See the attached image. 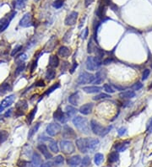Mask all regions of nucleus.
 I'll return each instance as SVG.
<instances>
[{"mask_svg":"<svg viewBox=\"0 0 152 167\" xmlns=\"http://www.w3.org/2000/svg\"><path fill=\"white\" fill-rule=\"evenodd\" d=\"M16 14V12L15 11H12L10 14H7L5 17L2 18L0 19V32H3L4 31H5L8 26L9 25L11 20L13 19V18L15 16Z\"/></svg>","mask_w":152,"mask_h":167,"instance_id":"6","label":"nucleus"},{"mask_svg":"<svg viewBox=\"0 0 152 167\" xmlns=\"http://www.w3.org/2000/svg\"><path fill=\"white\" fill-rule=\"evenodd\" d=\"M36 86H41V87L45 86L44 82H43V81H42V80L37 81V82L36 83Z\"/></svg>","mask_w":152,"mask_h":167,"instance_id":"56","label":"nucleus"},{"mask_svg":"<svg viewBox=\"0 0 152 167\" xmlns=\"http://www.w3.org/2000/svg\"><path fill=\"white\" fill-rule=\"evenodd\" d=\"M109 97H111V96L109 95H108V94H100V95H98L96 96H94L93 100H99L106 99V98H109Z\"/></svg>","mask_w":152,"mask_h":167,"instance_id":"42","label":"nucleus"},{"mask_svg":"<svg viewBox=\"0 0 152 167\" xmlns=\"http://www.w3.org/2000/svg\"><path fill=\"white\" fill-rule=\"evenodd\" d=\"M107 76V72L104 69H101L100 71H98L95 75V80L92 82L93 84H101L103 81L105 80Z\"/></svg>","mask_w":152,"mask_h":167,"instance_id":"15","label":"nucleus"},{"mask_svg":"<svg viewBox=\"0 0 152 167\" xmlns=\"http://www.w3.org/2000/svg\"><path fill=\"white\" fill-rule=\"evenodd\" d=\"M56 45H57V37L53 36V37H51L49 41L47 42V43L46 44L44 50H46L47 52H51V51L54 49Z\"/></svg>","mask_w":152,"mask_h":167,"instance_id":"18","label":"nucleus"},{"mask_svg":"<svg viewBox=\"0 0 152 167\" xmlns=\"http://www.w3.org/2000/svg\"><path fill=\"white\" fill-rule=\"evenodd\" d=\"M57 54L59 56H61L62 57H69L70 55V48H68L67 47H61L58 51H57Z\"/></svg>","mask_w":152,"mask_h":167,"instance_id":"24","label":"nucleus"},{"mask_svg":"<svg viewBox=\"0 0 152 167\" xmlns=\"http://www.w3.org/2000/svg\"><path fill=\"white\" fill-rule=\"evenodd\" d=\"M62 130V127L58 123H50L47 127V133L50 136H55L57 135Z\"/></svg>","mask_w":152,"mask_h":167,"instance_id":"7","label":"nucleus"},{"mask_svg":"<svg viewBox=\"0 0 152 167\" xmlns=\"http://www.w3.org/2000/svg\"><path fill=\"white\" fill-rule=\"evenodd\" d=\"M53 118H54L55 120L58 121V122H60L61 123H65L68 121V119H69V118L67 117V115H66L65 113H63L62 109H61L60 107H58L57 110L54 111V113H53Z\"/></svg>","mask_w":152,"mask_h":167,"instance_id":"8","label":"nucleus"},{"mask_svg":"<svg viewBox=\"0 0 152 167\" xmlns=\"http://www.w3.org/2000/svg\"><path fill=\"white\" fill-rule=\"evenodd\" d=\"M14 97L15 96L14 95H9V96L5 97L4 99L2 100V102L0 104V113H2L5 108L12 105L14 100Z\"/></svg>","mask_w":152,"mask_h":167,"instance_id":"10","label":"nucleus"},{"mask_svg":"<svg viewBox=\"0 0 152 167\" xmlns=\"http://www.w3.org/2000/svg\"><path fill=\"white\" fill-rule=\"evenodd\" d=\"M118 158H119V155H118V151H113V152H112V153H110L108 155V161L110 163L117 162V161H118Z\"/></svg>","mask_w":152,"mask_h":167,"instance_id":"31","label":"nucleus"},{"mask_svg":"<svg viewBox=\"0 0 152 167\" xmlns=\"http://www.w3.org/2000/svg\"><path fill=\"white\" fill-rule=\"evenodd\" d=\"M104 161V156L102 154H100V153H97L96 155H95V158H94V161H95V165L96 166H100L101 163Z\"/></svg>","mask_w":152,"mask_h":167,"instance_id":"38","label":"nucleus"},{"mask_svg":"<svg viewBox=\"0 0 152 167\" xmlns=\"http://www.w3.org/2000/svg\"><path fill=\"white\" fill-rule=\"evenodd\" d=\"M85 141H86L88 150H95L99 146V140L96 138H85Z\"/></svg>","mask_w":152,"mask_h":167,"instance_id":"16","label":"nucleus"},{"mask_svg":"<svg viewBox=\"0 0 152 167\" xmlns=\"http://www.w3.org/2000/svg\"><path fill=\"white\" fill-rule=\"evenodd\" d=\"M63 137L64 138H76L77 135L72 128L65 125L63 128Z\"/></svg>","mask_w":152,"mask_h":167,"instance_id":"12","label":"nucleus"},{"mask_svg":"<svg viewBox=\"0 0 152 167\" xmlns=\"http://www.w3.org/2000/svg\"><path fill=\"white\" fill-rule=\"evenodd\" d=\"M63 2L62 0H57V1H55L54 3H53V7L54 8H56V9H60L61 7L63 6Z\"/></svg>","mask_w":152,"mask_h":167,"instance_id":"45","label":"nucleus"},{"mask_svg":"<svg viewBox=\"0 0 152 167\" xmlns=\"http://www.w3.org/2000/svg\"><path fill=\"white\" fill-rule=\"evenodd\" d=\"M142 87H143V85H142L141 83L138 82V83H136V84L133 85V86H132V89H133V90H139Z\"/></svg>","mask_w":152,"mask_h":167,"instance_id":"47","label":"nucleus"},{"mask_svg":"<svg viewBox=\"0 0 152 167\" xmlns=\"http://www.w3.org/2000/svg\"><path fill=\"white\" fill-rule=\"evenodd\" d=\"M9 138V133L6 130H1L0 131V143H3L6 141Z\"/></svg>","mask_w":152,"mask_h":167,"instance_id":"35","label":"nucleus"},{"mask_svg":"<svg viewBox=\"0 0 152 167\" xmlns=\"http://www.w3.org/2000/svg\"><path fill=\"white\" fill-rule=\"evenodd\" d=\"M36 1H37V0H36Z\"/></svg>","mask_w":152,"mask_h":167,"instance_id":"60","label":"nucleus"},{"mask_svg":"<svg viewBox=\"0 0 152 167\" xmlns=\"http://www.w3.org/2000/svg\"><path fill=\"white\" fill-rule=\"evenodd\" d=\"M76 111H77V110H76L75 108L73 107V106H71V105H67L65 107V114L67 115L68 118L74 117L76 114Z\"/></svg>","mask_w":152,"mask_h":167,"instance_id":"28","label":"nucleus"},{"mask_svg":"<svg viewBox=\"0 0 152 167\" xmlns=\"http://www.w3.org/2000/svg\"><path fill=\"white\" fill-rule=\"evenodd\" d=\"M111 62H113V59H112V58H110V57H108V58L105 59V60L103 61V64L108 65V64H110Z\"/></svg>","mask_w":152,"mask_h":167,"instance_id":"54","label":"nucleus"},{"mask_svg":"<svg viewBox=\"0 0 152 167\" xmlns=\"http://www.w3.org/2000/svg\"><path fill=\"white\" fill-rule=\"evenodd\" d=\"M49 148H50L51 151H52L53 153H58L59 152V148H58V145H57L56 141L52 140L49 143Z\"/></svg>","mask_w":152,"mask_h":167,"instance_id":"36","label":"nucleus"},{"mask_svg":"<svg viewBox=\"0 0 152 167\" xmlns=\"http://www.w3.org/2000/svg\"><path fill=\"white\" fill-rule=\"evenodd\" d=\"M77 67H78V63H77V62H75L74 65H73V67L70 68V73L73 74V73L75 72V68H77Z\"/></svg>","mask_w":152,"mask_h":167,"instance_id":"55","label":"nucleus"},{"mask_svg":"<svg viewBox=\"0 0 152 167\" xmlns=\"http://www.w3.org/2000/svg\"><path fill=\"white\" fill-rule=\"evenodd\" d=\"M126 128H119L118 129V135L119 136H123L125 133H126Z\"/></svg>","mask_w":152,"mask_h":167,"instance_id":"49","label":"nucleus"},{"mask_svg":"<svg viewBox=\"0 0 152 167\" xmlns=\"http://www.w3.org/2000/svg\"><path fill=\"white\" fill-rule=\"evenodd\" d=\"M95 14L97 15V17L100 19H103L105 17V6L103 4H100L99 7L97 8L96 11H95Z\"/></svg>","mask_w":152,"mask_h":167,"instance_id":"30","label":"nucleus"},{"mask_svg":"<svg viewBox=\"0 0 152 167\" xmlns=\"http://www.w3.org/2000/svg\"><path fill=\"white\" fill-rule=\"evenodd\" d=\"M147 131H148V133H152V118L147 124Z\"/></svg>","mask_w":152,"mask_h":167,"instance_id":"51","label":"nucleus"},{"mask_svg":"<svg viewBox=\"0 0 152 167\" xmlns=\"http://www.w3.org/2000/svg\"><path fill=\"white\" fill-rule=\"evenodd\" d=\"M37 107L36 106V107L33 108L32 111H31V112L27 115V122L30 124L32 123V121L34 120V118H35V115H36V113H37Z\"/></svg>","mask_w":152,"mask_h":167,"instance_id":"34","label":"nucleus"},{"mask_svg":"<svg viewBox=\"0 0 152 167\" xmlns=\"http://www.w3.org/2000/svg\"><path fill=\"white\" fill-rule=\"evenodd\" d=\"M25 68V64L24 62H19L17 63V68L15 69V75H18L19 73L24 71Z\"/></svg>","mask_w":152,"mask_h":167,"instance_id":"39","label":"nucleus"},{"mask_svg":"<svg viewBox=\"0 0 152 167\" xmlns=\"http://www.w3.org/2000/svg\"><path fill=\"white\" fill-rule=\"evenodd\" d=\"M10 90H11V86L9 83H4L0 86V95H4L5 93Z\"/></svg>","mask_w":152,"mask_h":167,"instance_id":"32","label":"nucleus"},{"mask_svg":"<svg viewBox=\"0 0 152 167\" xmlns=\"http://www.w3.org/2000/svg\"><path fill=\"white\" fill-rule=\"evenodd\" d=\"M88 33H89L88 28H85V31H84V32L82 33V38H83V39H85L86 37H88Z\"/></svg>","mask_w":152,"mask_h":167,"instance_id":"53","label":"nucleus"},{"mask_svg":"<svg viewBox=\"0 0 152 167\" xmlns=\"http://www.w3.org/2000/svg\"><path fill=\"white\" fill-rule=\"evenodd\" d=\"M73 123L80 133H83L85 134L90 133V125L89 124L88 120L86 118L80 117V116L75 117V118L73 119Z\"/></svg>","mask_w":152,"mask_h":167,"instance_id":"1","label":"nucleus"},{"mask_svg":"<svg viewBox=\"0 0 152 167\" xmlns=\"http://www.w3.org/2000/svg\"><path fill=\"white\" fill-rule=\"evenodd\" d=\"M90 125L91 131H92L95 134L101 137L106 136L108 133L111 131L112 128H113L112 126H109V127L105 128V127H103L102 125H101V123H99L98 122H96L95 120H91Z\"/></svg>","mask_w":152,"mask_h":167,"instance_id":"2","label":"nucleus"},{"mask_svg":"<svg viewBox=\"0 0 152 167\" xmlns=\"http://www.w3.org/2000/svg\"><path fill=\"white\" fill-rule=\"evenodd\" d=\"M52 163L50 162V161H47V162H45V163H42L41 165V166L39 167H52Z\"/></svg>","mask_w":152,"mask_h":167,"instance_id":"52","label":"nucleus"},{"mask_svg":"<svg viewBox=\"0 0 152 167\" xmlns=\"http://www.w3.org/2000/svg\"><path fill=\"white\" fill-rule=\"evenodd\" d=\"M90 165V158L89 156L84 157L82 160V166L84 167H87Z\"/></svg>","mask_w":152,"mask_h":167,"instance_id":"43","label":"nucleus"},{"mask_svg":"<svg viewBox=\"0 0 152 167\" xmlns=\"http://www.w3.org/2000/svg\"><path fill=\"white\" fill-rule=\"evenodd\" d=\"M32 163L35 167L41 166V165L42 164V160L41 155L38 154L37 152H34L32 155Z\"/></svg>","mask_w":152,"mask_h":167,"instance_id":"21","label":"nucleus"},{"mask_svg":"<svg viewBox=\"0 0 152 167\" xmlns=\"http://www.w3.org/2000/svg\"><path fill=\"white\" fill-rule=\"evenodd\" d=\"M26 3H27V0H15L14 8L16 9H21L25 8Z\"/></svg>","mask_w":152,"mask_h":167,"instance_id":"33","label":"nucleus"},{"mask_svg":"<svg viewBox=\"0 0 152 167\" xmlns=\"http://www.w3.org/2000/svg\"><path fill=\"white\" fill-rule=\"evenodd\" d=\"M78 15L79 14L78 12H75V11H73L71 12L66 17L65 20H64V23L66 25H75L76 21H77V19H78Z\"/></svg>","mask_w":152,"mask_h":167,"instance_id":"13","label":"nucleus"},{"mask_svg":"<svg viewBox=\"0 0 152 167\" xmlns=\"http://www.w3.org/2000/svg\"><path fill=\"white\" fill-rule=\"evenodd\" d=\"M12 111H13V109H9V110L4 114V117H5V118H9L10 115H11V113H12Z\"/></svg>","mask_w":152,"mask_h":167,"instance_id":"57","label":"nucleus"},{"mask_svg":"<svg viewBox=\"0 0 152 167\" xmlns=\"http://www.w3.org/2000/svg\"><path fill=\"white\" fill-rule=\"evenodd\" d=\"M93 1H94V0H85V6L88 7L89 5H90Z\"/></svg>","mask_w":152,"mask_h":167,"instance_id":"58","label":"nucleus"},{"mask_svg":"<svg viewBox=\"0 0 152 167\" xmlns=\"http://www.w3.org/2000/svg\"><path fill=\"white\" fill-rule=\"evenodd\" d=\"M64 162V158H63V155H57L56 156V158L54 159V165L59 166H62Z\"/></svg>","mask_w":152,"mask_h":167,"instance_id":"40","label":"nucleus"},{"mask_svg":"<svg viewBox=\"0 0 152 167\" xmlns=\"http://www.w3.org/2000/svg\"><path fill=\"white\" fill-rule=\"evenodd\" d=\"M92 40H90V42H89V44H88V52L89 53H91L92 52H93V50H94V47H93V45H92Z\"/></svg>","mask_w":152,"mask_h":167,"instance_id":"50","label":"nucleus"},{"mask_svg":"<svg viewBox=\"0 0 152 167\" xmlns=\"http://www.w3.org/2000/svg\"><path fill=\"white\" fill-rule=\"evenodd\" d=\"M37 148L39 151H41V153L43 155V156H44L47 160H50V159L52 158V154L48 151V148H47V147L45 145L44 143L39 144L37 146Z\"/></svg>","mask_w":152,"mask_h":167,"instance_id":"17","label":"nucleus"},{"mask_svg":"<svg viewBox=\"0 0 152 167\" xmlns=\"http://www.w3.org/2000/svg\"><path fill=\"white\" fill-rule=\"evenodd\" d=\"M101 61L97 57H88L86 59V68L90 71H95L101 66Z\"/></svg>","mask_w":152,"mask_h":167,"instance_id":"3","label":"nucleus"},{"mask_svg":"<svg viewBox=\"0 0 152 167\" xmlns=\"http://www.w3.org/2000/svg\"><path fill=\"white\" fill-rule=\"evenodd\" d=\"M94 80H95V75L87 72H82L77 79V83L79 85H86L92 83Z\"/></svg>","mask_w":152,"mask_h":167,"instance_id":"5","label":"nucleus"},{"mask_svg":"<svg viewBox=\"0 0 152 167\" xmlns=\"http://www.w3.org/2000/svg\"><path fill=\"white\" fill-rule=\"evenodd\" d=\"M130 144V141L129 140H125L123 142L118 143H116L115 145V148L118 152H123L124 150H126L127 148L129 146Z\"/></svg>","mask_w":152,"mask_h":167,"instance_id":"20","label":"nucleus"},{"mask_svg":"<svg viewBox=\"0 0 152 167\" xmlns=\"http://www.w3.org/2000/svg\"><path fill=\"white\" fill-rule=\"evenodd\" d=\"M76 146L79 148V150L81 153H87L88 152V148H87V144H86V141L85 138H78L76 139Z\"/></svg>","mask_w":152,"mask_h":167,"instance_id":"14","label":"nucleus"},{"mask_svg":"<svg viewBox=\"0 0 152 167\" xmlns=\"http://www.w3.org/2000/svg\"><path fill=\"white\" fill-rule=\"evenodd\" d=\"M49 66L51 68H55L59 66V59L57 56L52 55L49 57Z\"/></svg>","mask_w":152,"mask_h":167,"instance_id":"27","label":"nucleus"},{"mask_svg":"<svg viewBox=\"0 0 152 167\" xmlns=\"http://www.w3.org/2000/svg\"><path fill=\"white\" fill-rule=\"evenodd\" d=\"M81 158L80 155H75V156H72L68 159L67 163L69 166H78L80 162H81Z\"/></svg>","mask_w":152,"mask_h":167,"instance_id":"22","label":"nucleus"},{"mask_svg":"<svg viewBox=\"0 0 152 167\" xmlns=\"http://www.w3.org/2000/svg\"><path fill=\"white\" fill-rule=\"evenodd\" d=\"M92 108H93V104L92 103H87V104H85L82 106H80V112L83 115H89V114L91 113Z\"/></svg>","mask_w":152,"mask_h":167,"instance_id":"19","label":"nucleus"},{"mask_svg":"<svg viewBox=\"0 0 152 167\" xmlns=\"http://www.w3.org/2000/svg\"><path fill=\"white\" fill-rule=\"evenodd\" d=\"M60 148L65 155H71L75 152V144L69 140H62L60 142Z\"/></svg>","mask_w":152,"mask_h":167,"instance_id":"4","label":"nucleus"},{"mask_svg":"<svg viewBox=\"0 0 152 167\" xmlns=\"http://www.w3.org/2000/svg\"><path fill=\"white\" fill-rule=\"evenodd\" d=\"M28 108V104H27V101L25 100H19V102L16 103L15 105V109L17 110V116H21L24 114V111L25 110H27Z\"/></svg>","mask_w":152,"mask_h":167,"instance_id":"11","label":"nucleus"},{"mask_svg":"<svg viewBox=\"0 0 152 167\" xmlns=\"http://www.w3.org/2000/svg\"><path fill=\"white\" fill-rule=\"evenodd\" d=\"M79 100H80V94L79 92L73 93L72 95H70L69 97V101L70 104L73 105H77L79 104Z\"/></svg>","mask_w":152,"mask_h":167,"instance_id":"23","label":"nucleus"},{"mask_svg":"<svg viewBox=\"0 0 152 167\" xmlns=\"http://www.w3.org/2000/svg\"><path fill=\"white\" fill-rule=\"evenodd\" d=\"M101 90H102V88L99 86H88V87H84V88H83V90H84L85 92L88 93V94L99 93L101 92Z\"/></svg>","mask_w":152,"mask_h":167,"instance_id":"25","label":"nucleus"},{"mask_svg":"<svg viewBox=\"0 0 152 167\" xmlns=\"http://www.w3.org/2000/svg\"><path fill=\"white\" fill-rule=\"evenodd\" d=\"M60 87V85H59V83H57V84H55V85H52V86L45 92V95H50L51 93H52L54 90H56L57 89H58Z\"/></svg>","mask_w":152,"mask_h":167,"instance_id":"41","label":"nucleus"},{"mask_svg":"<svg viewBox=\"0 0 152 167\" xmlns=\"http://www.w3.org/2000/svg\"><path fill=\"white\" fill-rule=\"evenodd\" d=\"M151 68H152V63H151Z\"/></svg>","mask_w":152,"mask_h":167,"instance_id":"59","label":"nucleus"},{"mask_svg":"<svg viewBox=\"0 0 152 167\" xmlns=\"http://www.w3.org/2000/svg\"><path fill=\"white\" fill-rule=\"evenodd\" d=\"M56 76V72L53 68H48L46 72V74H45V77L47 80H52Z\"/></svg>","mask_w":152,"mask_h":167,"instance_id":"29","label":"nucleus"},{"mask_svg":"<svg viewBox=\"0 0 152 167\" xmlns=\"http://www.w3.org/2000/svg\"><path fill=\"white\" fill-rule=\"evenodd\" d=\"M22 49V46H20V45H19V46H17L13 50L12 52H11V56H14L16 53H18L20 50Z\"/></svg>","mask_w":152,"mask_h":167,"instance_id":"48","label":"nucleus"},{"mask_svg":"<svg viewBox=\"0 0 152 167\" xmlns=\"http://www.w3.org/2000/svg\"><path fill=\"white\" fill-rule=\"evenodd\" d=\"M39 127H40V123H37L33 128H32L31 129H30V131H29V133H28V138L30 139V138H32V137L34 136V134L37 133L38 131V129H39Z\"/></svg>","mask_w":152,"mask_h":167,"instance_id":"37","label":"nucleus"},{"mask_svg":"<svg viewBox=\"0 0 152 167\" xmlns=\"http://www.w3.org/2000/svg\"><path fill=\"white\" fill-rule=\"evenodd\" d=\"M119 96L122 99H131L135 97V92L133 90H125L120 93Z\"/></svg>","mask_w":152,"mask_h":167,"instance_id":"26","label":"nucleus"},{"mask_svg":"<svg viewBox=\"0 0 152 167\" xmlns=\"http://www.w3.org/2000/svg\"><path fill=\"white\" fill-rule=\"evenodd\" d=\"M103 88H104V90H105V91L108 93H114V90L113 89V87L111 86L110 85H108V84H106V85H104V86H103Z\"/></svg>","mask_w":152,"mask_h":167,"instance_id":"44","label":"nucleus"},{"mask_svg":"<svg viewBox=\"0 0 152 167\" xmlns=\"http://www.w3.org/2000/svg\"><path fill=\"white\" fill-rule=\"evenodd\" d=\"M150 74H151V71H150L149 69H145L144 72H143V74H142V80H147V78L149 77Z\"/></svg>","mask_w":152,"mask_h":167,"instance_id":"46","label":"nucleus"},{"mask_svg":"<svg viewBox=\"0 0 152 167\" xmlns=\"http://www.w3.org/2000/svg\"><path fill=\"white\" fill-rule=\"evenodd\" d=\"M32 25H33V23H32V16L31 13L25 14V15L22 17V19H20V21H19V25L21 27H24V28L30 27Z\"/></svg>","mask_w":152,"mask_h":167,"instance_id":"9","label":"nucleus"}]
</instances>
